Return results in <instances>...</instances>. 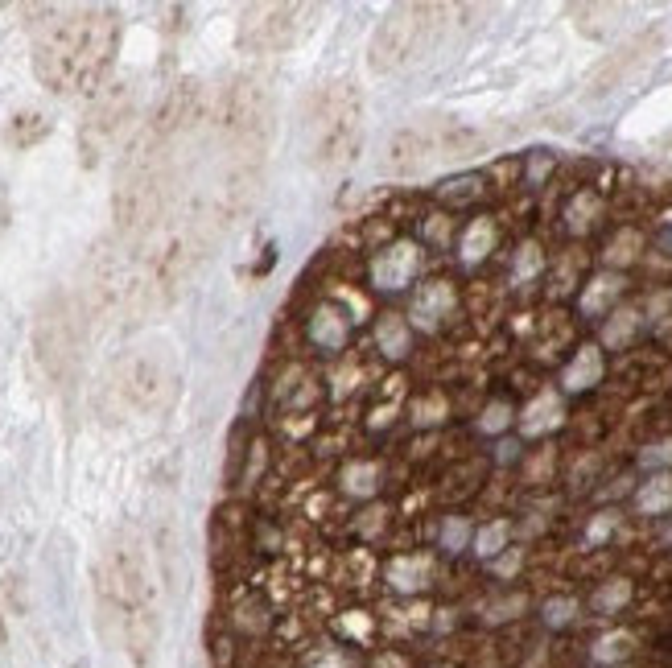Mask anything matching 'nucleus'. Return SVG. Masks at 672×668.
Instances as JSON below:
<instances>
[{"label":"nucleus","mask_w":672,"mask_h":668,"mask_svg":"<svg viewBox=\"0 0 672 668\" xmlns=\"http://www.w3.org/2000/svg\"><path fill=\"white\" fill-rule=\"evenodd\" d=\"M120 42L116 13L108 9H71L38 29L33 71L58 95H83L104 83Z\"/></svg>","instance_id":"obj_1"},{"label":"nucleus","mask_w":672,"mask_h":668,"mask_svg":"<svg viewBox=\"0 0 672 668\" xmlns=\"http://www.w3.org/2000/svg\"><path fill=\"white\" fill-rule=\"evenodd\" d=\"M310 153L318 165H339L355 157L363 137V95L351 79H334L310 99Z\"/></svg>","instance_id":"obj_2"},{"label":"nucleus","mask_w":672,"mask_h":668,"mask_svg":"<svg viewBox=\"0 0 672 668\" xmlns=\"http://www.w3.org/2000/svg\"><path fill=\"white\" fill-rule=\"evenodd\" d=\"M438 17H446V9H438V5H400V9H392L376 25L372 46H367L372 71L392 75V71H400V66L417 62L429 50L433 33H438Z\"/></svg>","instance_id":"obj_3"},{"label":"nucleus","mask_w":672,"mask_h":668,"mask_svg":"<svg viewBox=\"0 0 672 668\" xmlns=\"http://www.w3.org/2000/svg\"><path fill=\"white\" fill-rule=\"evenodd\" d=\"M223 627L231 631L235 640L256 644L268 640L277 631V607L260 586H235L223 603Z\"/></svg>","instance_id":"obj_4"},{"label":"nucleus","mask_w":672,"mask_h":668,"mask_svg":"<svg viewBox=\"0 0 672 668\" xmlns=\"http://www.w3.org/2000/svg\"><path fill=\"white\" fill-rule=\"evenodd\" d=\"M425 269V244L417 240H396L372 256V285L380 293H405Z\"/></svg>","instance_id":"obj_5"},{"label":"nucleus","mask_w":672,"mask_h":668,"mask_svg":"<svg viewBox=\"0 0 672 668\" xmlns=\"http://www.w3.org/2000/svg\"><path fill=\"white\" fill-rule=\"evenodd\" d=\"M351 326H355V318L339 302H318L306 314V343L318 355H343L351 347Z\"/></svg>","instance_id":"obj_6"},{"label":"nucleus","mask_w":672,"mask_h":668,"mask_svg":"<svg viewBox=\"0 0 672 668\" xmlns=\"http://www.w3.org/2000/svg\"><path fill=\"white\" fill-rule=\"evenodd\" d=\"M433 582V557L429 553H392L384 561V586L396 598H417Z\"/></svg>","instance_id":"obj_7"},{"label":"nucleus","mask_w":672,"mask_h":668,"mask_svg":"<svg viewBox=\"0 0 672 668\" xmlns=\"http://www.w3.org/2000/svg\"><path fill=\"white\" fill-rule=\"evenodd\" d=\"M446 145H450L446 132H433L429 124H421V128H405V132H400V137L392 141V157H388V165H392V170H413V165H421V161H429V157H438Z\"/></svg>","instance_id":"obj_8"},{"label":"nucleus","mask_w":672,"mask_h":668,"mask_svg":"<svg viewBox=\"0 0 672 668\" xmlns=\"http://www.w3.org/2000/svg\"><path fill=\"white\" fill-rule=\"evenodd\" d=\"M454 314V285L450 281H429L413 293V306H409V322L417 330H438L446 326Z\"/></svg>","instance_id":"obj_9"},{"label":"nucleus","mask_w":672,"mask_h":668,"mask_svg":"<svg viewBox=\"0 0 672 668\" xmlns=\"http://www.w3.org/2000/svg\"><path fill=\"white\" fill-rule=\"evenodd\" d=\"M380 483H384V466L376 458H351L339 471V491L347 499H376Z\"/></svg>","instance_id":"obj_10"},{"label":"nucleus","mask_w":672,"mask_h":668,"mask_svg":"<svg viewBox=\"0 0 672 668\" xmlns=\"http://www.w3.org/2000/svg\"><path fill=\"white\" fill-rule=\"evenodd\" d=\"M376 347L384 359H405L413 347H417V334H413V322L405 314H384L376 322Z\"/></svg>","instance_id":"obj_11"},{"label":"nucleus","mask_w":672,"mask_h":668,"mask_svg":"<svg viewBox=\"0 0 672 668\" xmlns=\"http://www.w3.org/2000/svg\"><path fill=\"white\" fill-rule=\"evenodd\" d=\"M495 240H499L495 223H491L487 215H479V219H470V223L462 227V236H458V256H462L466 264H479V260H487V256L495 252Z\"/></svg>","instance_id":"obj_12"},{"label":"nucleus","mask_w":672,"mask_h":668,"mask_svg":"<svg viewBox=\"0 0 672 668\" xmlns=\"http://www.w3.org/2000/svg\"><path fill=\"white\" fill-rule=\"evenodd\" d=\"M256 17H260L256 29L264 33L260 46L277 50V46H289V42H293V33H297V21H293V17H301V9H293V5H289V9L277 5V9H260Z\"/></svg>","instance_id":"obj_13"},{"label":"nucleus","mask_w":672,"mask_h":668,"mask_svg":"<svg viewBox=\"0 0 672 668\" xmlns=\"http://www.w3.org/2000/svg\"><path fill=\"white\" fill-rule=\"evenodd\" d=\"M602 380V355L598 347H582L574 359H569V367L561 372V384L569 392H582V388H594Z\"/></svg>","instance_id":"obj_14"},{"label":"nucleus","mask_w":672,"mask_h":668,"mask_svg":"<svg viewBox=\"0 0 672 668\" xmlns=\"http://www.w3.org/2000/svg\"><path fill=\"white\" fill-rule=\"evenodd\" d=\"M297 668H359V656L351 644H339V640H322L314 644L306 656H301Z\"/></svg>","instance_id":"obj_15"},{"label":"nucleus","mask_w":672,"mask_h":668,"mask_svg":"<svg viewBox=\"0 0 672 668\" xmlns=\"http://www.w3.org/2000/svg\"><path fill=\"white\" fill-rule=\"evenodd\" d=\"M508 541H512V524L508 520H491V524L475 528V541H470V549H475L479 561H499L503 553H508Z\"/></svg>","instance_id":"obj_16"},{"label":"nucleus","mask_w":672,"mask_h":668,"mask_svg":"<svg viewBox=\"0 0 672 668\" xmlns=\"http://www.w3.org/2000/svg\"><path fill=\"white\" fill-rule=\"evenodd\" d=\"M561 421V400L557 396H549V392H541L532 400V405L520 413V429L528 433V438H536V433H545V429H553Z\"/></svg>","instance_id":"obj_17"},{"label":"nucleus","mask_w":672,"mask_h":668,"mask_svg":"<svg viewBox=\"0 0 672 668\" xmlns=\"http://www.w3.org/2000/svg\"><path fill=\"white\" fill-rule=\"evenodd\" d=\"M635 508L648 512V516H660L672 508V475H656L640 487V495H635Z\"/></svg>","instance_id":"obj_18"},{"label":"nucleus","mask_w":672,"mask_h":668,"mask_svg":"<svg viewBox=\"0 0 672 668\" xmlns=\"http://www.w3.org/2000/svg\"><path fill=\"white\" fill-rule=\"evenodd\" d=\"M483 194V174H462V178H450L438 186V198L446 207H462V203H475Z\"/></svg>","instance_id":"obj_19"},{"label":"nucleus","mask_w":672,"mask_h":668,"mask_svg":"<svg viewBox=\"0 0 672 668\" xmlns=\"http://www.w3.org/2000/svg\"><path fill=\"white\" fill-rule=\"evenodd\" d=\"M627 598H631V582H627V578H611V582H602V586L594 590L590 607H594L598 615H615V611L627 607Z\"/></svg>","instance_id":"obj_20"},{"label":"nucleus","mask_w":672,"mask_h":668,"mask_svg":"<svg viewBox=\"0 0 672 668\" xmlns=\"http://www.w3.org/2000/svg\"><path fill=\"white\" fill-rule=\"evenodd\" d=\"M619 293H623V277H598V281H590V289L582 297V310L586 314H602L607 306H615Z\"/></svg>","instance_id":"obj_21"},{"label":"nucleus","mask_w":672,"mask_h":668,"mask_svg":"<svg viewBox=\"0 0 672 668\" xmlns=\"http://www.w3.org/2000/svg\"><path fill=\"white\" fill-rule=\"evenodd\" d=\"M470 541H475V528H470L462 516H446L442 520V528H438V549L442 553H462V549H470Z\"/></svg>","instance_id":"obj_22"},{"label":"nucleus","mask_w":672,"mask_h":668,"mask_svg":"<svg viewBox=\"0 0 672 668\" xmlns=\"http://www.w3.org/2000/svg\"><path fill=\"white\" fill-rule=\"evenodd\" d=\"M446 413H450V405H446L442 392H425L421 400H413V425H421V429L446 421Z\"/></svg>","instance_id":"obj_23"},{"label":"nucleus","mask_w":672,"mask_h":668,"mask_svg":"<svg viewBox=\"0 0 672 668\" xmlns=\"http://www.w3.org/2000/svg\"><path fill=\"white\" fill-rule=\"evenodd\" d=\"M594 215H598V198L594 194H578L574 203H569V211H565V219H569V227H574V231H590Z\"/></svg>","instance_id":"obj_24"},{"label":"nucleus","mask_w":672,"mask_h":668,"mask_svg":"<svg viewBox=\"0 0 672 668\" xmlns=\"http://www.w3.org/2000/svg\"><path fill=\"white\" fill-rule=\"evenodd\" d=\"M512 417H516V409L508 405V400H491V405L483 409V417H479V429L483 433H503L512 425Z\"/></svg>","instance_id":"obj_25"},{"label":"nucleus","mask_w":672,"mask_h":668,"mask_svg":"<svg viewBox=\"0 0 672 668\" xmlns=\"http://www.w3.org/2000/svg\"><path fill=\"white\" fill-rule=\"evenodd\" d=\"M541 248H536V244H528V248H520L516 252V260H512V281L516 285H524L528 277H536V273H541Z\"/></svg>","instance_id":"obj_26"},{"label":"nucleus","mask_w":672,"mask_h":668,"mask_svg":"<svg viewBox=\"0 0 672 668\" xmlns=\"http://www.w3.org/2000/svg\"><path fill=\"white\" fill-rule=\"evenodd\" d=\"M578 598H549V603H545V623L549 627H569V623H574L578 619Z\"/></svg>","instance_id":"obj_27"},{"label":"nucleus","mask_w":672,"mask_h":668,"mask_svg":"<svg viewBox=\"0 0 672 668\" xmlns=\"http://www.w3.org/2000/svg\"><path fill=\"white\" fill-rule=\"evenodd\" d=\"M635 248H640V236H635V231H623V236H619V244L611 240V248H607V260H611V264H627V260H635Z\"/></svg>","instance_id":"obj_28"},{"label":"nucleus","mask_w":672,"mask_h":668,"mask_svg":"<svg viewBox=\"0 0 672 668\" xmlns=\"http://www.w3.org/2000/svg\"><path fill=\"white\" fill-rule=\"evenodd\" d=\"M627 656V636H607L598 648H594V660L598 664H619Z\"/></svg>","instance_id":"obj_29"},{"label":"nucleus","mask_w":672,"mask_h":668,"mask_svg":"<svg viewBox=\"0 0 672 668\" xmlns=\"http://www.w3.org/2000/svg\"><path fill=\"white\" fill-rule=\"evenodd\" d=\"M615 318H619V322H607V343H615V347H619V343H627V339H631V330H635V322H631V318H635V314L627 310V314H615Z\"/></svg>","instance_id":"obj_30"},{"label":"nucleus","mask_w":672,"mask_h":668,"mask_svg":"<svg viewBox=\"0 0 672 668\" xmlns=\"http://www.w3.org/2000/svg\"><path fill=\"white\" fill-rule=\"evenodd\" d=\"M615 528V512H598V520L590 524V541H602Z\"/></svg>","instance_id":"obj_31"},{"label":"nucleus","mask_w":672,"mask_h":668,"mask_svg":"<svg viewBox=\"0 0 672 668\" xmlns=\"http://www.w3.org/2000/svg\"><path fill=\"white\" fill-rule=\"evenodd\" d=\"M672 458V446H652V454H644V462H668Z\"/></svg>","instance_id":"obj_32"},{"label":"nucleus","mask_w":672,"mask_h":668,"mask_svg":"<svg viewBox=\"0 0 672 668\" xmlns=\"http://www.w3.org/2000/svg\"><path fill=\"white\" fill-rule=\"evenodd\" d=\"M664 541L672 545V516H668V524H664Z\"/></svg>","instance_id":"obj_33"},{"label":"nucleus","mask_w":672,"mask_h":668,"mask_svg":"<svg viewBox=\"0 0 672 668\" xmlns=\"http://www.w3.org/2000/svg\"><path fill=\"white\" fill-rule=\"evenodd\" d=\"M438 668H450V664H438Z\"/></svg>","instance_id":"obj_34"}]
</instances>
